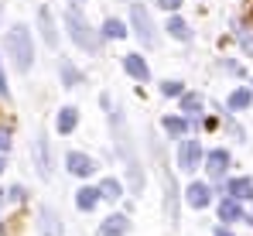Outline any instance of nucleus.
Wrapping results in <instances>:
<instances>
[{
  "instance_id": "obj_1",
  "label": "nucleus",
  "mask_w": 253,
  "mask_h": 236,
  "mask_svg": "<svg viewBox=\"0 0 253 236\" xmlns=\"http://www.w3.org/2000/svg\"><path fill=\"white\" fill-rule=\"evenodd\" d=\"M110 123H113V130H117V151H120V157L126 161L130 192L140 195V189H144V171H140V161H137V154H133V141H130V130H126L124 110H113V113H110Z\"/></svg>"
},
{
  "instance_id": "obj_2",
  "label": "nucleus",
  "mask_w": 253,
  "mask_h": 236,
  "mask_svg": "<svg viewBox=\"0 0 253 236\" xmlns=\"http://www.w3.org/2000/svg\"><path fill=\"white\" fill-rule=\"evenodd\" d=\"M3 48H7V55L14 58V69H21V72L31 69V62H35V45H31V31H28L24 24H14V28L7 31Z\"/></svg>"
},
{
  "instance_id": "obj_3",
  "label": "nucleus",
  "mask_w": 253,
  "mask_h": 236,
  "mask_svg": "<svg viewBox=\"0 0 253 236\" xmlns=\"http://www.w3.org/2000/svg\"><path fill=\"white\" fill-rule=\"evenodd\" d=\"M65 28H69V38L76 41L79 48H85V51H99V35L85 24L79 14H76V7L65 10Z\"/></svg>"
},
{
  "instance_id": "obj_4",
  "label": "nucleus",
  "mask_w": 253,
  "mask_h": 236,
  "mask_svg": "<svg viewBox=\"0 0 253 236\" xmlns=\"http://www.w3.org/2000/svg\"><path fill=\"white\" fill-rule=\"evenodd\" d=\"M130 21H133V31H137L140 45H147V48H154V45H158L154 21H151V14H147V7H144V3H133V7H130Z\"/></svg>"
},
{
  "instance_id": "obj_5",
  "label": "nucleus",
  "mask_w": 253,
  "mask_h": 236,
  "mask_svg": "<svg viewBox=\"0 0 253 236\" xmlns=\"http://www.w3.org/2000/svg\"><path fill=\"white\" fill-rule=\"evenodd\" d=\"M38 236H65L62 216H58L51 205H42V209H38Z\"/></svg>"
},
{
  "instance_id": "obj_6",
  "label": "nucleus",
  "mask_w": 253,
  "mask_h": 236,
  "mask_svg": "<svg viewBox=\"0 0 253 236\" xmlns=\"http://www.w3.org/2000/svg\"><path fill=\"white\" fill-rule=\"evenodd\" d=\"M199 161H202V144H199V141H181V147H178V164H181V171H195Z\"/></svg>"
},
{
  "instance_id": "obj_7",
  "label": "nucleus",
  "mask_w": 253,
  "mask_h": 236,
  "mask_svg": "<svg viewBox=\"0 0 253 236\" xmlns=\"http://www.w3.org/2000/svg\"><path fill=\"white\" fill-rule=\"evenodd\" d=\"M65 168L76 175V178H89L92 171H96V161L89 154H83V151H69V157H65Z\"/></svg>"
},
{
  "instance_id": "obj_8",
  "label": "nucleus",
  "mask_w": 253,
  "mask_h": 236,
  "mask_svg": "<svg viewBox=\"0 0 253 236\" xmlns=\"http://www.w3.org/2000/svg\"><path fill=\"white\" fill-rule=\"evenodd\" d=\"M35 164H38V175H42V178L51 175V144H48L44 134L35 137Z\"/></svg>"
},
{
  "instance_id": "obj_9",
  "label": "nucleus",
  "mask_w": 253,
  "mask_h": 236,
  "mask_svg": "<svg viewBox=\"0 0 253 236\" xmlns=\"http://www.w3.org/2000/svg\"><path fill=\"white\" fill-rule=\"evenodd\" d=\"M185 198H188V205H192V209H206V205L212 202V192H209V185L192 182V185L185 189Z\"/></svg>"
},
{
  "instance_id": "obj_10",
  "label": "nucleus",
  "mask_w": 253,
  "mask_h": 236,
  "mask_svg": "<svg viewBox=\"0 0 253 236\" xmlns=\"http://www.w3.org/2000/svg\"><path fill=\"white\" fill-rule=\"evenodd\" d=\"M226 168H229V151H209V157H206V171H209L212 178H222L226 175Z\"/></svg>"
},
{
  "instance_id": "obj_11",
  "label": "nucleus",
  "mask_w": 253,
  "mask_h": 236,
  "mask_svg": "<svg viewBox=\"0 0 253 236\" xmlns=\"http://www.w3.org/2000/svg\"><path fill=\"white\" fill-rule=\"evenodd\" d=\"M38 24H42V38L48 48H58V31H55V21H51V10L42 7L38 10Z\"/></svg>"
},
{
  "instance_id": "obj_12",
  "label": "nucleus",
  "mask_w": 253,
  "mask_h": 236,
  "mask_svg": "<svg viewBox=\"0 0 253 236\" xmlns=\"http://www.w3.org/2000/svg\"><path fill=\"white\" fill-rule=\"evenodd\" d=\"M126 230H130V219L126 216H106L99 223V236H126Z\"/></svg>"
},
{
  "instance_id": "obj_13",
  "label": "nucleus",
  "mask_w": 253,
  "mask_h": 236,
  "mask_svg": "<svg viewBox=\"0 0 253 236\" xmlns=\"http://www.w3.org/2000/svg\"><path fill=\"white\" fill-rule=\"evenodd\" d=\"M124 69L137 79V82H151V69H147V62H144L140 55H124Z\"/></svg>"
},
{
  "instance_id": "obj_14",
  "label": "nucleus",
  "mask_w": 253,
  "mask_h": 236,
  "mask_svg": "<svg viewBox=\"0 0 253 236\" xmlns=\"http://www.w3.org/2000/svg\"><path fill=\"white\" fill-rule=\"evenodd\" d=\"M165 212L171 223H178V185L171 175H165Z\"/></svg>"
},
{
  "instance_id": "obj_15",
  "label": "nucleus",
  "mask_w": 253,
  "mask_h": 236,
  "mask_svg": "<svg viewBox=\"0 0 253 236\" xmlns=\"http://www.w3.org/2000/svg\"><path fill=\"white\" fill-rule=\"evenodd\" d=\"M226 195L236 198V202H243V198H253V182H250V178H233V182L226 185Z\"/></svg>"
},
{
  "instance_id": "obj_16",
  "label": "nucleus",
  "mask_w": 253,
  "mask_h": 236,
  "mask_svg": "<svg viewBox=\"0 0 253 236\" xmlns=\"http://www.w3.org/2000/svg\"><path fill=\"white\" fill-rule=\"evenodd\" d=\"M219 219H222V223H240V219H243V209H240V202H236V198H226V202H219Z\"/></svg>"
},
{
  "instance_id": "obj_17",
  "label": "nucleus",
  "mask_w": 253,
  "mask_h": 236,
  "mask_svg": "<svg viewBox=\"0 0 253 236\" xmlns=\"http://www.w3.org/2000/svg\"><path fill=\"white\" fill-rule=\"evenodd\" d=\"M76 123H79V113H76L72 106H65V110H58V120H55V127H58V134H72V130H76Z\"/></svg>"
},
{
  "instance_id": "obj_18",
  "label": "nucleus",
  "mask_w": 253,
  "mask_h": 236,
  "mask_svg": "<svg viewBox=\"0 0 253 236\" xmlns=\"http://www.w3.org/2000/svg\"><path fill=\"white\" fill-rule=\"evenodd\" d=\"M96 202H99V189H79V192H76V205H79L83 212H92Z\"/></svg>"
},
{
  "instance_id": "obj_19",
  "label": "nucleus",
  "mask_w": 253,
  "mask_h": 236,
  "mask_svg": "<svg viewBox=\"0 0 253 236\" xmlns=\"http://www.w3.org/2000/svg\"><path fill=\"white\" fill-rule=\"evenodd\" d=\"M99 198H106V202H117V198H124V185H120L117 178H106V182L99 185Z\"/></svg>"
},
{
  "instance_id": "obj_20",
  "label": "nucleus",
  "mask_w": 253,
  "mask_h": 236,
  "mask_svg": "<svg viewBox=\"0 0 253 236\" xmlns=\"http://www.w3.org/2000/svg\"><path fill=\"white\" fill-rule=\"evenodd\" d=\"M168 35H171V38H178V41L192 38V31H188V24H185L181 17H171V21H168Z\"/></svg>"
},
{
  "instance_id": "obj_21",
  "label": "nucleus",
  "mask_w": 253,
  "mask_h": 236,
  "mask_svg": "<svg viewBox=\"0 0 253 236\" xmlns=\"http://www.w3.org/2000/svg\"><path fill=\"white\" fill-rule=\"evenodd\" d=\"M250 89H233V93H229V110H247V106H250Z\"/></svg>"
},
{
  "instance_id": "obj_22",
  "label": "nucleus",
  "mask_w": 253,
  "mask_h": 236,
  "mask_svg": "<svg viewBox=\"0 0 253 236\" xmlns=\"http://www.w3.org/2000/svg\"><path fill=\"white\" fill-rule=\"evenodd\" d=\"M181 110H185V113H199V110H202V96H195V93H181Z\"/></svg>"
},
{
  "instance_id": "obj_23",
  "label": "nucleus",
  "mask_w": 253,
  "mask_h": 236,
  "mask_svg": "<svg viewBox=\"0 0 253 236\" xmlns=\"http://www.w3.org/2000/svg\"><path fill=\"white\" fill-rule=\"evenodd\" d=\"M103 35H106V38H124V35H126L124 21H117V17H110V21L103 24Z\"/></svg>"
},
{
  "instance_id": "obj_24",
  "label": "nucleus",
  "mask_w": 253,
  "mask_h": 236,
  "mask_svg": "<svg viewBox=\"0 0 253 236\" xmlns=\"http://www.w3.org/2000/svg\"><path fill=\"white\" fill-rule=\"evenodd\" d=\"M165 130H168V134H174V137H181V134L188 130V123H185L181 117H165Z\"/></svg>"
},
{
  "instance_id": "obj_25",
  "label": "nucleus",
  "mask_w": 253,
  "mask_h": 236,
  "mask_svg": "<svg viewBox=\"0 0 253 236\" xmlns=\"http://www.w3.org/2000/svg\"><path fill=\"white\" fill-rule=\"evenodd\" d=\"M62 79H65V86H69V89H72V86H79V72H76V65H72V62H62Z\"/></svg>"
},
{
  "instance_id": "obj_26",
  "label": "nucleus",
  "mask_w": 253,
  "mask_h": 236,
  "mask_svg": "<svg viewBox=\"0 0 253 236\" xmlns=\"http://www.w3.org/2000/svg\"><path fill=\"white\" fill-rule=\"evenodd\" d=\"M161 93H165V96H181L185 89H181V82H178V79H168V82L161 86Z\"/></svg>"
},
{
  "instance_id": "obj_27",
  "label": "nucleus",
  "mask_w": 253,
  "mask_h": 236,
  "mask_svg": "<svg viewBox=\"0 0 253 236\" xmlns=\"http://www.w3.org/2000/svg\"><path fill=\"white\" fill-rule=\"evenodd\" d=\"M7 147H10V130L0 127V151H7Z\"/></svg>"
},
{
  "instance_id": "obj_28",
  "label": "nucleus",
  "mask_w": 253,
  "mask_h": 236,
  "mask_svg": "<svg viewBox=\"0 0 253 236\" xmlns=\"http://www.w3.org/2000/svg\"><path fill=\"white\" fill-rule=\"evenodd\" d=\"M158 7H161V10H178L181 0H158Z\"/></svg>"
},
{
  "instance_id": "obj_29",
  "label": "nucleus",
  "mask_w": 253,
  "mask_h": 236,
  "mask_svg": "<svg viewBox=\"0 0 253 236\" xmlns=\"http://www.w3.org/2000/svg\"><path fill=\"white\" fill-rule=\"evenodd\" d=\"M0 96H7V76H3V65H0Z\"/></svg>"
},
{
  "instance_id": "obj_30",
  "label": "nucleus",
  "mask_w": 253,
  "mask_h": 236,
  "mask_svg": "<svg viewBox=\"0 0 253 236\" xmlns=\"http://www.w3.org/2000/svg\"><path fill=\"white\" fill-rule=\"evenodd\" d=\"M215 236H233V233L229 230H215Z\"/></svg>"
},
{
  "instance_id": "obj_31",
  "label": "nucleus",
  "mask_w": 253,
  "mask_h": 236,
  "mask_svg": "<svg viewBox=\"0 0 253 236\" xmlns=\"http://www.w3.org/2000/svg\"><path fill=\"white\" fill-rule=\"evenodd\" d=\"M69 3H72V7H83V3H85V0H69Z\"/></svg>"
},
{
  "instance_id": "obj_32",
  "label": "nucleus",
  "mask_w": 253,
  "mask_h": 236,
  "mask_svg": "<svg viewBox=\"0 0 253 236\" xmlns=\"http://www.w3.org/2000/svg\"><path fill=\"white\" fill-rule=\"evenodd\" d=\"M3 168H7V161H3V157H0V175H3Z\"/></svg>"
},
{
  "instance_id": "obj_33",
  "label": "nucleus",
  "mask_w": 253,
  "mask_h": 236,
  "mask_svg": "<svg viewBox=\"0 0 253 236\" xmlns=\"http://www.w3.org/2000/svg\"><path fill=\"white\" fill-rule=\"evenodd\" d=\"M243 219H250V223H253V212H250V216H243Z\"/></svg>"
}]
</instances>
